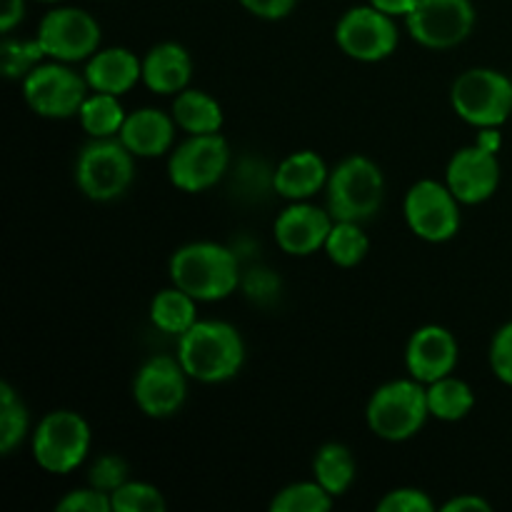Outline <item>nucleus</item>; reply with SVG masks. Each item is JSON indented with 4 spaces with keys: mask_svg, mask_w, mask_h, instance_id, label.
Masks as SVG:
<instances>
[{
    "mask_svg": "<svg viewBox=\"0 0 512 512\" xmlns=\"http://www.w3.org/2000/svg\"><path fill=\"white\" fill-rule=\"evenodd\" d=\"M0 58H3V73L5 78H25L40 60L48 58L40 45V40H3L0 48Z\"/></svg>",
    "mask_w": 512,
    "mask_h": 512,
    "instance_id": "31",
    "label": "nucleus"
},
{
    "mask_svg": "<svg viewBox=\"0 0 512 512\" xmlns=\"http://www.w3.org/2000/svg\"><path fill=\"white\" fill-rule=\"evenodd\" d=\"M333 223L335 220L328 210L295 200L275 220V243L288 255L305 258V255H313L325 248V240L333 230Z\"/></svg>",
    "mask_w": 512,
    "mask_h": 512,
    "instance_id": "17",
    "label": "nucleus"
},
{
    "mask_svg": "<svg viewBox=\"0 0 512 512\" xmlns=\"http://www.w3.org/2000/svg\"><path fill=\"white\" fill-rule=\"evenodd\" d=\"M113 500V512H163L165 498L155 485L150 483H128L120 485L110 493Z\"/></svg>",
    "mask_w": 512,
    "mask_h": 512,
    "instance_id": "30",
    "label": "nucleus"
},
{
    "mask_svg": "<svg viewBox=\"0 0 512 512\" xmlns=\"http://www.w3.org/2000/svg\"><path fill=\"white\" fill-rule=\"evenodd\" d=\"M435 505L428 493L418 488L390 490L378 503V512H433Z\"/></svg>",
    "mask_w": 512,
    "mask_h": 512,
    "instance_id": "34",
    "label": "nucleus"
},
{
    "mask_svg": "<svg viewBox=\"0 0 512 512\" xmlns=\"http://www.w3.org/2000/svg\"><path fill=\"white\" fill-rule=\"evenodd\" d=\"M123 483H128V463L118 455H103L90 470V485L103 493H113Z\"/></svg>",
    "mask_w": 512,
    "mask_h": 512,
    "instance_id": "32",
    "label": "nucleus"
},
{
    "mask_svg": "<svg viewBox=\"0 0 512 512\" xmlns=\"http://www.w3.org/2000/svg\"><path fill=\"white\" fill-rule=\"evenodd\" d=\"M405 25L415 43L430 50H448L468 40L475 28V8L470 0H415L405 15Z\"/></svg>",
    "mask_w": 512,
    "mask_h": 512,
    "instance_id": "9",
    "label": "nucleus"
},
{
    "mask_svg": "<svg viewBox=\"0 0 512 512\" xmlns=\"http://www.w3.org/2000/svg\"><path fill=\"white\" fill-rule=\"evenodd\" d=\"M118 135L135 158H160L173 145L175 120L158 108H140L125 118Z\"/></svg>",
    "mask_w": 512,
    "mask_h": 512,
    "instance_id": "19",
    "label": "nucleus"
},
{
    "mask_svg": "<svg viewBox=\"0 0 512 512\" xmlns=\"http://www.w3.org/2000/svg\"><path fill=\"white\" fill-rule=\"evenodd\" d=\"M445 185L463 205H478L493 198L500 185V163L495 150L480 143L458 150L445 170Z\"/></svg>",
    "mask_w": 512,
    "mask_h": 512,
    "instance_id": "15",
    "label": "nucleus"
},
{
    "mask_svg": "<svg viewBox=\"0 0 512 512\" xmlns=\"http://www.w3.org/2000/svg\"><path fill=\"white\" fill-rule=\"evenodd\" d=\"M333 508V495L313 480V483H293L278 490L270 503L273 512H328Z\"/></svg>",
    "mask_w": 512,
    "mask_h": 512,
    "instance_id": "29",
    "label": "nucleus"
},
{
    "mask_svg": "<svg viewBox=\"0 0 512 512\" xmlns=\"http://www.w3.org/2000/svg\"><path fill=\"white\" fill-rule=\"evenodd\" d=\"M335 43L348 58L360 60V63H378V60L390 58L398 48V25L393 23V15L373 5H360V8H350L338 20Z\"/></svg>",
    "mask_w": 512,
    "mask_h": 512,
    "instance_id": "11",
    "label": "nucleus"
},
{
    "mask_svg": "<svg viewBox=\"0 0 512 512\" xmlns=\"http://www.w3.org/2000/svg\"><path fill=\"white\" fill-rule=\"evenodd\" d=\"M23 98L43 118H73L88 98V80L58 60L40 63L23 78Z\"/></svg>",
    "mask_w": 512,
    "mask_h": 512,
    "instance_id": "8",
    "label": "nucleus"
},
{
    "mask_svg": "<svg viewBox=\"0 0 512 512\" xmlns=\"http://www.w3.org/2000/svg\"><path fill=\"white\" fill-rule=\"evenodd\" d=\"M173 120L188 135L218 133L223 128V108L213 95L185 88L173 103Z\"/></svg>",
    "mask_w": 512,
    "mask_h": 512,
    "instance_id": "22",
    "label": "nucleus"
},
{
    "mask_svg": "<svg viewBox=\"0 0 512 512\" xmlns=\"http://www.w3.org/2000/svg\"><path fill=\"white\" fill-rule=\"evenodd\" d=\"M195 303L198 300L193 295H188L185 290L173 285L168 290H160L153 298V303H150V320H153V325L158 330L178 335L180 338L185 330H190L198 323V318H195Z\"/></svg>",
    "mask_w": 512,
    "mask_h": 512,
    "instance_id": "23",
    "label": "nucleus"
},
{
    "mask_svg": "<svg viewBox=\"0 0 512 512\" xmlns=\"http://www.w3.org/2000/svg\"><path fill=\"white\" fill-rule=\"evenodd\" d=\"M190 75H193V63H190L188 50L178 43L155 45L143 58V83L153 93H183L190 83Z\"/></svg>",
    "mask_w": 512,
    "mask_h": 512,
    "instance_id": "21",
    "label": "nucleus"
},
{
    "mask_svg": "<svg viewBox=\"0 0 512 512\" xmlns=\"http://www.w3.org/2000/svg\"><path fill=\"white\" fill-rule=\"evenodd\" d=\"M178 360L188 378L225 383L243 368L245 345L238 330L223 320H198L178 340Z\"/></svg>",
    "mask_w": 512,
    "mask_h": 512,
    "instance_id": "1",
    "label": "nucleus"
},
{
    "mask_svg": "<svg viewBox=\"0 0 512 512\" xmlns=\"http://www.w3.org/2000/svg\"><path fill=\"white\" fill-rule=\"evenodd\" d=\"M188 395V373L178 358L155 355L140 365L133 380V398L148 418H170L178 413Z\"/></svg>",
    "mask_w": 512,
    "mask_h": 512,
    "instance_id": "14",
    "label": "nucleus"
},
{
    "mask_svg": "<svg viewBox=\"0 0 512 512\" xmlns=\"http://www.w3.org/2000/svg\"><path fill=\"white\" fill-rule=\"evenodd\" d=\"M43 3H58V0H43Z\"/></svg>",
    "mask_w": 512,
    "mask_h": 512,
    "instance_id": "40",
    "label": "nucleus"
},
{
    "mask_svg": "<svg viewBox=\"0 0 512 512\" xmlns=\"http://www.w3.org/2000/svg\"><path fill=\"white\" fill-rule=\"evenodd\" d=\"M88 450L90 428L73 410H53L33 433V458L45 473H70L83 463Z\"/></svg>",
    "mask_w": 512,
    "mask_h": 512,
    "instance_id": "7",
    "label": "nucleus"
},
{
    "mask_svg": "<svg viewBox=\"0 0 512 512\" xmlns=\"http://www.w3.org/2000/svg\"><path fill=\"white\" fill-rule=\"evenodd\" d=\"M328 213L333 220L360 223L373 218L383 205L385 178L365 155H350L328 178Z\"/></svg>",
    "mask_w": 512,
    "mask_h": 512,
    "instance_id": "4",
    "label": "nucleus"
},
{
    "mask_svg": "<svg viewBox=\"0 0 512 512\" xmlns=\"http://www.w3.org/2000/svg\"><path fill=\"white\" fill-rule=\"evenodd\" d=\"M370 5L378 10H383V13L393 15V18H398V15H408L410 10H413L415 0H370Z\"/></svg>",
    "mask_w": 512,
    "mask_h": 512,
    "instance_id": "39",
    "label": "nucleus"
},
{
    "mask_svg": "<svg viewBox=\"0 0 512 512\" xmlns=\"http://www.w3.org/2000/svg\"><path fill=\"white\" fill-rule=\"evenodd\" d=\"M328 178L325 160L313 150H300L278 165L273 173V188L288 200H308L328 185Z\"/></svg>",
    "mask_w": 512,
    "mask_h": 512,
    "instance_id": "20",
    "label": "nucleus"
},
{
    "mask_svg": "<svg viewBox=\"0 0 512 512\" xmlns=\"http://www.w3.org/2000/svg\"><path fill=\"white\" fill-rule=\"evenodd\" d=\"M460 358V348L455 335L443 325H423L415 330L405 348V368L410 378L423 385L435 383L455 370Z\"/></svg>",
    "mask_w": 512,
    "mask_h": 512,
    "instance_id": "16",
    "label": "nucleus"
},
{
    "mask_svg": "<svg viewBox=\"0 0 512 512\" xmlns=\"http://www.w3.org/2000/svg\"><path fill=\"white\" fill-rule=\"evenodd\" d=\"M490 368L500 383L512 388V323L503 325L490 343Z\"/></svg>",
    "mask_w": 512,
    "mask_h": 512,
    "instance_id": "35",
    "label": "nucleus"
},
{
    "mask_svg": "<svg viewBox=\"0 0 512 512\" xmlns=\"http://www.w3.org/2000/svg\"><path fill=\"white\" fill-rule=\"evenodd\" d=\"M35 38L45 55L58 63L88 60L100 48V25L90 13L80 8H55L40 20Z\"/></svg>",
    "mask_w": 512,
    "mask_h": 512,
    "instance_id": "13",
    "label": "nucleus"
},
{
    "mask_svg": "<svg viewBox=\"0 0 512 512\" xmlns=\"http://www.w3.org/2000/svg\"><path fill=\"white\" fill-rule=\"evenodd\" d=\"M313 475L333 498L348 493L355 480V458L350 448L340 443H328L315 453Z\"/></svg>",
    "mask_w": 512,
    "mask_h": 512,
    "instance_id": "24",
    "label": "nucleus"
},
{
    "mask_svg": "<svg viewBox=\"0 0 512 512\" xmlns=\"http://www.w3.org/2000/svg\"><path fill=\"white\" fill-rule=\"evenodd\" d=\"M475 395L465 380L445 375L428 385V408L430 415L445 423H458L473 410Z\"/></svg>",
    "mask_w": 512,
    "mask_h": 512,
    "instance_id": "25",
    "label": "nucleus"
},
{
    "mask_svg": "<svg viewBox=\"0 0 512 512\" xmlns=\"http://www.w3.org/2000/svg\"><path fill=\"white\" fill-rule=\"evenodd\" d=\"M460 200L438 180H420L405 195L408 228L428 243H445L460 230Z\"/></svg>",
    "mask_w": 512,
    "mask_h": 512,
    "instance_id": "12",
    "label": "nucleus"
},
{
    "mask_svg": "<svg viewBox=\"0 0 512 512\" xmlns=\"http://www.w3.org/2000/svg\"><path fill=\"white\" fill-rule=\"evenodd\" d=\"M23 15H25V0H3V8H0V30L8 35L10 30L23 20Z\"/></svg>",
    "mask_w": 512,
    "mask_h": 512,
    "instance_id": "38",
    "label": "nucleus"
},
{
    "mask_svg": "<svg viewBox=\"0 0 512 512\" xmlns=\"http://www.w3.org/2000/svg\"><path fill=\"white\" fill-rule=\"evenodd\" d=\"M170 280L200 303H215L235 293L240 268L235 253L218 243H188L170 258Z\"/></svg>",
    "mask_w": 512,
    "mask_h": 512,
    "instance_id": "2",
    "label": "nucleus"
},
{
    "mask_svg": "<svg viewBox=\"0 0 512 512\" xmlns=\"http://www.w3.org/2000/svg\"><path fill=\"white\" fill-rule=\"evenodd\" d=\"M458 118L475 128H498L512 115V80L493 68L465 70L450 90Z\"/></svg>",
    "mask_w": 512,
    "mask_h": 512,
    "instance_id": "5",
    "label": "nucleus"
},
{
    "mask_svg": "<svg viewBox=\"0 0 512 512\" xmlns=\"http://www.w3.org/2000/svg\"><path fill=\"white\" fill-rule=\"evenodd\" d=\"M78 115L80 125L90 138H113L115 133H120L125 118H128L123 103H120V95L110 93L88 95Z\"/></svg>",
    "mask_w": 512,
    "mask_h": 512,
    "instance_id": "26",
    "label": "nucleus"
},
{
    "mask_svg": "<svg viewBox=\"0 0 512 512\" xmlns=\"http://www.w3.org/2000/svg\"><path fill=\"white\" fill-rule=\"evenodd\" d=\"M28 410L8 383L0 385V453L10 455L28 435Z\"/></svg>",
    "mask_w": 512,
    "mask_h": 512,
    "instance_id": "28",
    "label": "nucleus"
},
{
    "mask_svg": "<svg viewBox=\"0 0 512 512\" xmlns=\"http://www.w3.org/2000/svg\"><path fill=\"white\" fill-rule=\"evenodd\" d=\"M58 512H113V500L110 493H103L98 488H83V490H70L58 505Z\"/></svg>",
    "mask_w": 512,
    "mask_h": 512,
    "instance_id": "33",
    "label": "nucleus"
},
{
    "mask_svg": "<svg viewBox=\"0 0 512 512\" xmlns=\"http://www.w3.org/2000/svg\"><path fill=\"white\" fill-rule=\"evenodd\" d=\"M295 3H298V0H240V5H243L248 13L265 20L285 18L288 13H293Z\"/></svg>",
    "mask_w": 512,
    "mask_h": 512,
    "instance_id": "36",
    "label": "nucleus"
},
{
    "mask_svg": "<svg viewBox=\"0 0 512 512\" xmlns=\"http://www.w3.org/2000/svg\"><path fill=\"white\" fill-rule=\"evenodd\" d=\"M445 512H490L493 508H490L488 500H483L480 495H458V498L448 500V503L443 505Z\"/></svg>",
    "mask_w": 512,
    "mask_h": 512,
    "instance_id": "37",
    "label": "nucleus"
},
{
    "mask_svg": "<svg viewBox=\"0 0 512 512\" xmlns=\"http://www.w3.org/2000/svg\"><path fill=\"white\" fill-rule=\"evenodd\" d=\"M83 75L93 93L123 95L143 78V63L128 48H105L88 58Z\"/></svg>",
    "mask_w": 512,
    "mask_h": 512,
    "instance_id": "18",
    "label": "nucleus"
},
{
    "mask_svg": "<svg viewBox=\"0 0 512 512\" xmlns=\"http://www.w3.org/2000/svg\"><path fill=\"white\" fill-rule=\"evenodd\" d=\"M230 163V148L220 133L188 135L168 160L170 183L185 193H203L220 183Z\"/></svg>",
    "mask_w": 512,
    "mask_h": 512,
    "instance_id": "10",
    "label": "nucleus"
},
{
    "mask_svg": "<svg viewBox=\"0 0 512 512\" xmlns=\"http://www.w3.org/2000/svg\"><path fill=\"white\" fill-rule=\"evenodd\" d=\"M368 248V235L363 233L360 223L335 220L323 250L335 265H340V268H353V265H358L368 255Z\"/></svg>",
    "mask_w": 512,
    "mask_h": 512,
    "instance_id": "27",
    "label": "nucleus"
},
{
    "mask_svg": "<svg viewBox=\"0 0 512 512\" xmlns=\"http://www.w3.org/2000/svg\"><path fill=\"white\" fill-rule=\"evenodd\" d=\"M135 155L123 145V140L93 138L85 145L75 163V183L98 203H110L130 188L135 175Z\"/></svg>",
    "mask_w": 512,
    "mask_h": 512,
    "instance_id": "6",
    "label": "nucleus"
},
{
    "mask_svg": "<svg viewBox=\"0 0 512 512\" xmlns=\"http://www.w3.org/2000/svg\"><path fill=\"white\" fill-rule=\"evenodd\" d=\"M365 418L368 428L380 440L403 443L415 438L430 418L428 388H423V383L415 378L390 380L373 393Z\"/></svg>",
    "mask_w": 512,
    "mask_h": 512,
    "instance_id": "3",
    "label": "nucleus"
}]
</instances>
